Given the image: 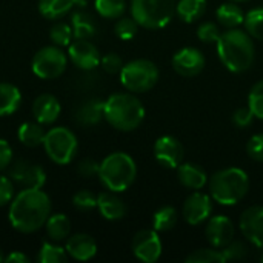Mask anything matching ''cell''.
I'll use <instances>...</instances> for the list:
<instances>
[{"label":"cell","instance_id":"6da1fadb","mask_svg":"<svg viewBox=\"0 0 263 263\" xmlns=\"http://www.w3.org/2000/svg\"><path fill=\"white\" fill-rule=\"evenodd\" d=\"M49 214L51 200L48 194L40 188H26L11 200L8 219L15 231L31 234L45 227Z\"/></svg>","mask_w":263,"mask_h":263},{"label":"cell","instance_id":"7a4b0ae2","mask_svg":"<svg viewBox=\"0 0 263 263\" xmlns=\"http://www.w3.org/2000/svg\"><path fill=\"white\" fill-rule=\"evenodd\" d=\"M217 55L228 71L234 74L248 71L256 59L253 37L243 29H227L217 40Z\"/></svg>","mask_w":263,"mask_h":263},{"label":"cell","instance_id":"3957f363","mask_svg":"<svg viewBox=\"0 0 263 263\" xmlns=\"http://www.w3.org/2000/svg\"><path fill=\"white\" fill-rule=\"evenodd\" d=\"M143 119L145 106L134 94L117 92L105 100V120L117 131H134Z\"/></svg>","mask_w":263,"mask_h":263},{"label":"cell","instance_id":"277c9868","mask_svg":"<svg viewBox=\"0 0 263 263\" xmlns=\"http://www.w3.org/2000/svg\"><path fill=\"white\" fill-rule=\"evenodd\" d=\"M210 196L214 202L223 206L239 203L250 190V177L240 168H225L214 173L208 179Z\"/></svg>","mask_w":263,"mask_h":263},{"label":"cell","instance_id":"5b68a950","mask_svg":"<svg viewBox=\"0 0 263 263\" xmlns=\"http://www.w3.org/2000/svg\"><path fill=\"white\" fill-rule=\"evenodd\" d=\"M136 176V162L126 153H112L100 162L99 179L103 183V186L112 193L126 191L134 183Z\"/></svg>","mask_w":263,"mask_h":263},{"label":"cell","instance_id":"8992f818","mask_svg":"<svg viewBox=\"0 0 263 263\" xmlns=\"http://www.w3.org/2000/svg\"><path fill=\"white\" fill-rule=\"evenodd\" d=\"M176 14V0H131V15L146 29L165 28Z\"/></svg>","mask_w":263,"mask_h":263},{"label":"cell","instance_id":"52a82bcc","mask_svg":"<svg viewBox=\"0 0 263 263\" xmlns=\"http://www.w3.org/2000/svg\"><path fill=\"white\" fill-rule=\"evenodd\" d=\"M159 80V68L154 62L137 59L123 65L120 71L122 85L131 92H146Z\"/></svg>","mask_w":263,"mask_h":263},{"label":"cell","instance_id":"ba28073f","mask_svg":"<svg viewBox=\"0 0 263 263\" xmlns=\"http://www.w3.org/2000/svg\"><path fill=\"white\" fill-rule=\"evenodd\" d=\"M43 148L46 156L54 163L68 165L77 154L79 142L71 129L65 126H55L46 133L43 140Z\"/></svg>","mask_w":263,"mask_h":263},{"label":"cell","instance_id":"9c48e42d","mask_svg":"<svg viewBox=\"0 0 263 263\" xmlns=\"http://www.w3.org/2000/svg\"><path fill=\"white\" fill-rule=\"evenodd\" d=\"M66 65H68V59L65 52L55 45V46H45L40 51H37V54L32 59L31 68L37 77L49 80L62 76L63 71L66 69Z\"/></svg>","mask_w":263,"mask_h":263},{"label":"cell","instance_id":"30bf717a","mask_svg":"<svg viewBox=\"0 0 263 263\" xmlns=\"http://www.w3.org/2000/svg\"><path fill=\"white\" fill-rule=\"evenodd\" d=\"M131 247L134 256L143 263H156L162 256V240L154 228L136 233Z\"/></svg>","mask_w":263,"mask_h":263},{"label":"cell","instance_id":"8fae6325","mask_svg":"<svg viewBox=\"0 0 263 263\" xmlns=\"http://www.w3.org/2000/svg\"><path fill=\"white\" fill-rule=\"evenodd\" d=\"M183 145L174 136H162L154 143V157L163 168L177 170L183 162Z\"/></svg>","mask_w":263,"mask_h":263},{"label":"cell","instance_id":"7c38bea8","mask_svg":"<svg viewBox=\"0 0 263 263\" xmlns=\"http://www.w3.org/2000/svg\"><path fill=\"white\" fill-rule=\"evenodd\" d=\"M213 213V199L208 194H203L200 191H194L190 194L183 203L182 214L186 223L191 227H197L208 220Z\"/></svg>","mask_w":263,"mask_h":263},{"label":"cell","instance_id":"4fadbf2b","mask_svg":"<svg viewBox=\"0 0 263 263\" xmlns=\"http://www.w3.org/2000/svg\"><path fill=\"white\" fill-rule=\"evenodd\" d=\"M173 68L182 77H194L199 76L205 68V55L200 49L188 46L182 48L173 55Z\"/></svg>","mask_w":263,"mask_h":263},{"label":"cell","instance_id":"5bb4252c","mask_svg":"<svg viewBox=\"0 0 263 263\" xmlns=\"http://www.w3.org/2000/svg\"><path fill=\"white\" fill-rule=\"evenodd\" d=\"M239 228L248 242L263 250V206L256 205L247 208L240 216Z\"/></svg>","mask_w":263,"mask_h":263},{"label":"cell","instance_id":"9a60e30c","mask_svg":"<svg viewBox=\"0 0 263 263\" xmlns=\"http://www.w3.org/2000/svg\"><path fill=\"white\" fill-rule=\"evenodd\" d=\"M234 233L236 230L230 217L219 214V216L208 219V223L205 228V237L213 248H217V250L225 248L234 239Z\"/></svg>","mask_w":263,"mask_h":263},{"label":"cell","instance_id":"2e32d148","mask_svg":"<svg viewBox=\"0 0 263 263\" xmlns=\"http://www.w3.org/2000/svg\"><path fill=\"white\" fill-rule=\"evenodd\" d=\"M9 177L23 190L26 188H42L46 182V174L42 166L29 163L26 160H18L12 165Z\"/></svg>","mask_w":263,"mask_h":263},{"label":"cell","instance_id":"e0dca14e","mask_svg":"<svg viewBox=\"0 0 263 263\" xmlns=\"http://www.w3.org/2000/svg\"><path fill=\"white\" fill-rule=\"evenodd\" d=\"M69 59L71 62L85 71H91L100 63V52L96 45L88 42V39H77L72 45H69Z\"/></svg>","mask_w":263,"mask_h":263},{"label":"cell","instance_id":"ac0fdd59","mask_svg":"<svg viewBox=\"0 0 263 263\" xmlns=\"http://www.w3.org/2000/svg\"><path fill=\"white\" fill-rule=\"evenodd\" d=\"M66 253L69 257L79 262H88L97 254V243L96 240L85 233L74 234L66 239Z\"/></svg>","mask_w":263,"mask_h":263},{"label":"cell","instance_id":"d6986e66","mask_svg":"<svg viewBox=\"0 0 263 263\" xmlns=\"http://www.w3.org/2000/svg\"><path fill=\"white\" fill-rule=\"evenodd\" d=\"M60 102L52 94H40L32 103V116L42 125L54 123L60 116Z\"/></svg>","mask_w":263,"mask_h":263},{"label":"cell","instance_id":"ffe728a7","mask_svg":"<svg viewBox=\"0 0 263 263\" xmlns=\"http://www.w3.org/2000/svg\"><path fill=\"white\" fill-rule=\"evenodd\" d=\"M97 208L106 220H120L126 216V205L112 191H105L97 196Z\"/></svg>","mask_w":263,"mask_h":263},{"label":"cell","instance_id":"44dd1931","mask_svg":"<svg viewBox=\"0 0 263 263\" xmlns=\"http://www.w3.org/2000/svg\"><path fill=\"white\" fill-rule=\"evenodd\" d=\"M177 177L179 182L190 190H202L206 183H208V176L206 173L196 163L186 162V163H180L177 168Z\"/></svg>","mask_w":263,"mask_h":263},{"label":"cell","instance_id":"7402d4cb","mask_svg":"<svg viewBox=\"0 0 263 263\" xmlns=\"http://www.w3.org/2000/svg\"><path fill=\"white\" fill-rule=\"evenodd\" d=\"M76 119L83 126L97 125L102 119H105V102L100 99H89L83 102L76 112Z\"/></svg>","mask_w":263,"mask_h":263},{"label":"cell","instance_id":"603a6c76","mask_svg":"<svg viewBox=\"0 0 263 263\" xmlns=\"http://www.w3.org/2000/svg\"><path fill=\"white\" fill-rule=\"evenodd\" d=\"M72 34L76 39H91L96 35L97 25L94 17L85 9H76L71 15Z\"/></svg>","mask_w":263,"mask_h":263},{"label":"cell","instance_id":"cb8c5ba5","mask_svg":"<svg viewBox=\"0 0 263 263\" xmlns=\"http://www.w3.org/2000/svg\"><path fill=\"white\" fill-rule=\"evenodd\" d=\"M216 17H217V22L227 29L239 28V25H242L245 20V14H243L242 8L237 5V2H231V0L227 3H222L217 8Z\"/></svg>","mask_w":263,"mask_h":263},{"label":"cell","instance_id":"d4e9b609","mask_svg":"<svg viewBox=\"0 0 263 263\" xmlns=\"http://www.w3.org/2000/svg\"><path fill=\"white\" fill-rule=\"evenodd\" d=\"M45 230L48 237L52 242H63L69 237L71 233V222L65 214H52L48 217L46 223H45Z\"/></svg>","mask_w":263,"mask_h":263},{"label":"cell","instance_id":"484cf974","mask_svg":"<svg viewBox=\"0 0 263 263\" xmlns=\"http://www.w3.org/2000/svg\"><path fill=\"white\" fill-rule=\"evenodd\" d=\"M22 102V94L11 83H0V117L14 114Z\"/></svg>","mask_w":263,"mask_h":263},{"label":"cell","instance_id":"4316f807","mask_svg":"<svg viewBox=\"0 0 263 263\" xmlns=\"http://www.w3.org/2000/svg\"><path fill=\"white\" fill-rule=\"evenodd\" d=\"M46 131L42 128V123H35V122H25L20 125L18 131H17V137L18 140L28 146V148H37L40 145H43Z\"/></svg>","mask_w":263,"mask_h":263},{"label":"cell","instance_id":"83f0119b","mask_svg":"<svg viewBox=\"0 0 263 263\" xmlns=\"http://www.w3.org/2000/svg\"><path fill=\"white\" fill-rule=\"evenodd\" d=\"M206 11V0H179L176 5L177 17L185 23L199 20Z\"/></svg>","mask_w":263,"mask_h":263},{"label":"cell","instance_id":"f1b7e54d","mask_svg":"<svg viewBox=\"0 0 263 263\" xmlns=\"http://www.w3.org/2000/svg\"><path fill=\"white\" fill-rule=\"evenodd\" d=\"M74 9V0H39V11L46 18H59Z\"/></svg>","mask_w":263,"mask_h":263},{"label":"cell","instance_id":"f546056e","mask_svg":"<svg viewBox=\"0 0 263 263\" xmlns=\"http://www.w3.org/2000/svg\"><path fill=\"white\" fill-rule=\"evenodd\" d=\"M177 223V210L174 206H163L153 216V228L157 233L170 231Z\"/></svg>","mask_w":263,"mask_h":263},{"label":"cell","instance_id":"4dcf8cb0","mask_svg":"<svg viewBox=\"0 0 263 263\" xmlns=\"http://www.w3.org/2000/svg\"><path fill=\"white\" fill-rule=\"evenodd\" d=\"M37 260L40 263H63L68 260V253L57 245V242H45L39 251Z\"/></svg>","mask_w":263,"mask_h":263},{"label":"cell","instance_id":"1f68e13d","mask_svg":"<svg viewBox=\"0 0 263 263\" xmlns=\"http://www.w3.org/2000/svg\"><path fill=\"white\" fill-rule=\"evenodd\" d=\"M96 11L105 18H119L126 11V0H96Z\"/></svg>","mask_w":263,"mask_h":263},{"label":"cell","instance_id":"d6a6232c","mask_svg":"<svg viewBox=\"0 0 263 263\" xmlns=\"http://www.w3.org/2000/svg\"><path fill=\"white\" fill-rule=\"evenodd\" d=\"M245 31L257 40H263V8H254L245 14Z\"/></svg>","mask_w":263,"mask_h":263},{"label":"cell","instance_id":"836d02e7","mask_svg":"<svg viewBox=\"0 0 263 263\" xmlns=\"http://www.w3.org/2000/svg\"><path fill=\"white\" fill-rule=\"evenodd\" d=\"M186 263H223V254L217 248H202L193 251L186 257Z\"/></svg>","mask_w":263,"mask_h":263},{"label":"cell","instance_id":"e575fe53","mask_svg":"<svg viewBox=\"0 0 263 263\" xmlns=\"http://www.w3.org/2000/svg\"><path fill=\"white\" fill-rule=\"evenodd\" d=\"M139 31V23L134 20V17H119L117 22H116V26H114V32L119 39L122 40H131L136 37Z\"/></svg>","mask_w":263,"mask_h":263},{"label":"cell","instance_id":"d590c367","mask_svg":"<svg viewBox=\"0 0 263 263\" xmlns=\"http://www.w3.org/2000/svg\"><path fill=\"white\" fill-rule=\"evenodd\" d=\"M72 35H74L72 26H69L68 23H63V22L55 23L49 31V37L54 42V45H57V46H68Z\"/></svg>","mask_w":263,"mask_h":263},{"label":"cell","instance_id":"8d00e7d4","mask_svg":"<svg viewBox=\"0 0 263 263\" xmlns=\"http://www.w3.org/2000/svg\"><path fill=\"white\" fill-rule=\"evenodd\" d=\"M248 106L256 119L263 120V80L257 82L248 94Z\"/></svg>","mask_w":263,"mask_h":263},{"label":"cell","instance_id":"74e56055","mask_svg":"<svg viewBox=\"0 0 263 263\" xmlns=\"http://www.w3.org/2000/svg\"><path fill=\"white\" fill-rule=\"evenodd\" d=\"M72 205L79 211H91V210L97 208V196L88 190L77 191L72 197Z\"/></svg>","mask_w":263,"mask_h":263},{"label":"cell","instance_id":"f35d334b","mask_svg":"<svg viewBox=\"0 0 263 263\" xmlns=\"http://www.w3.org/2000/svg\"><path fill=\"white\" fill-rule=\"evenodd\" d=\"M223 262L230 260H243L248 256V247L243 242H234L231 240L225 248H222Z\"/></svg>","mask_w":263,"mask_h":263},{"label":"cell","instance_id":"ab89813d","mask_svg":"<svg viewBox=\"0 0 263 263\" xmlns=\"http://www.w3.org/2000/svg\"><path fill=\"white\" fill-rule=\"evenodd\" d=\"M220 35H222V32H220L219 26L213 22H205L197 28V37L203 43H217Z\"/></svg>","mask_w":263,"mask_h":263},{"label":"cell","instance_id":"60d3db41","mask_svg":"<svg viewBox=\"0 0 263 263\" xmlns=\"http://www.w3.org/2000/svg\"><path fill=\"white\" fill-rule=\"evenodd\" d=\"M100 65H102L103 71H106L108 74H120L125 63H123V60H122V57L119 54L109 52L100 60Z\"/></svg>","mask_w":263,"mask_h":263},{"label":"cell","instance_id":"b9f144b4","mask_svg":"<svg viewBox=\"0 0 263 263\" xmlns=\"http://www.w3.org/2000/svg\"><path fill=\"white\" fill-rule=\"evenodd\" d=\"M247 153L248 156L256 160V162H263V133L254 134L248 143H247Z\"/></svg>","mask_w":263,"mask_h":263},{"label":"cell","instance_id":"7bdbcfd3","mask_svg":"<svg viewBox=\"0 0 263 263\" xmlns=\"http://www.w3.org/2000/svg\"><path fill=\"white\" fill-rule=\"evenodd\" d=\"M253 120H254V114H253V111L250 109V106H247V108H239V109H236L234 111V114H233V123L237 126V128H248L251 123H253Z\"/></svg>","mask_w":263,"mask_h":263},{"label":"cell","instance_id":"ee69618b","mask_svg":"<svg viewBox=\"0 0 263 263\" xmlns=\"http://www.w3.org/2000/svg\"><path fill=\"white\" fill-rule=\"evenodd\" d=\"M99 170H100V163L92 160V159H85L79 163L77 171L82 177L86 179H92V177H99Z\"/></svg>","mask_w":263,"mask_h":263},{"label":"cell","instance_id":"f6af8a7d","mask_svg":"<svg viewBox=\"0 0 263 263\" xmlns=\"http://www.w3.org/2000/svg\"><path fill=\"white\" fill-rule=\"evenodd\" d=\"M14 199V185L12 180L0 176V206L8 205Z\"/></svg>","mask_w":263,"mask_h":263},{"label":"cell","instance_id":"bcb514c9","mask_svg":"<svg viewBox=\"0 0 263 263\" xmlns=\"http://www.w3.org/2000/svg\"><path fill=\"white\" fill-rule=\"evenodd\" d=\"M11 160H12V148L6 140L0 139V171L6 170L11 165Z\"/></svg>","mask_w":263,"mask_h":263},{"label":"cell","instance_id":"7dc6e473","mask_svg":"<svg viewBox=\"0 0 263 263\" xmlns=\"http://www.w3.org/2000/svg\"><path fill=\"white\" fill-rule=\"evenodd\" d=\"M3 262L6 263H28L29 262V259L23 254V253H20V251H12L9 256H6L5 257V260Z\"/></svg>","mask_w":263,"mask_h":263},{"label":"cell","instance_id":"c3c4849f","mask_svg":"<svg viewBox=\"0 0 263 263\" xmlns=\"http://www.w3.org/2000/svg\"><path fill=\"white\" fill-rule=\"evenodd\" d=\"M86 3V0H74V9H85Z\"/></svg>","mask_w":263,"mask_h":263},{"label":"cell","instance_id":"681fc988","mask_svg":"<svg viewBox=\"0 0 263 263\" xmlns=\"http://www.w3.org/2000/svg\"><path fill=\"white\" fill-rule=\"evenodd\" d=\"M5 260V257H3V253H2V248H0V262H3Z\"/></svg>","mask_w":263,"mask_h":263},{"label":"cell","instance_id":"f907efd6","mask_svg":"<svg viewBox=\"0 0 263 263\" xmlns=\"http://www.w3.org/2000/svg\"><path fill=\"white\" fill-rule=\"evenodd\" d=\"M231 2H248V0H231Z\"/></svg>","mask_w":263,"mask_h":263},{"label":"cell","instance_id":"816d5d0a","mask_svg":"<svg viewBox=\"0 0 263 263\" xmlns=\"http://www.w3.org/2000/svg\"><path fill=\"white\" fill-rule=\"evenodd\" d=\"M260 262L263 263V254H262V257H260Z\"/></svg>","mask_w":263,"mask_h":263}]
</instances>
